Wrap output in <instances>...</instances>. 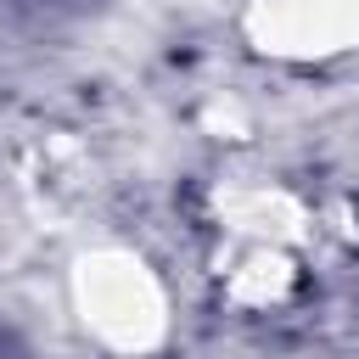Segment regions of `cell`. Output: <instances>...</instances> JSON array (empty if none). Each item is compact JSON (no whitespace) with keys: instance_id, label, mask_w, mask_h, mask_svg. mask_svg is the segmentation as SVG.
I'll list each match as a JSON object with an SVG mask.
<instances>
[{"instance_id":"6da1fadb","label":"cell","mask_w":359,"mask_h":359,"mask_svg":"<svg viewBox=\"0 0 359 359\" xmlns=\"http://www.w3.org/2000/svg\"><path fill=\"white\" fill-rule=\"evenodd\" d=\"M67 309L90 348L112 359H146L174 337L168 275L129 241H95L67 269Z\"/></svg>"},{"instance_id":"7a4b0ae2","label":"cell","mask_w":359,"mask_h":359,"mask_svg":"<svg viewBox=\"0 0 359 359\" xmlns=\"http://www.w3.org/2000/svg\"><path fill=\"white\" fill-rule=\"evenodd\" d=\"M241 39L275 67H337L359 56V0H247Z\"/></svg>"}]
</instances>
